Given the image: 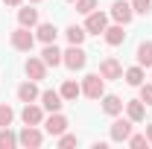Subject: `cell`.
Segmentation results:
<instances>
[{
	"mask_svg": "<svg viewBox=\"0 0 152 149\" xmlns=\"http://www.w3.org/2000/svg\"><path fill=\"white\" fill-rule=\"evenodd\" d=\"M82 93H85L88 99H102V93H105V79L99 73H88L82 79Z\"/></svg>",
	"mask_w": 152,
	"mask_h": 149,
	"instance_id": "2",
	"label": "cell"
},
{
	"mask_svg": "<svg viewBox=\"0 0 152 149\" xmlns=\"http://www.w3.org/2000/svg\"><path fill=\"white\" fill-rule=\"evenodd\" d=\"M140 99H143L146 105H152V82H143V85H140Z\"/></svg>",
	"mask_w": 152,
	"mask_h": 149,
	"instance_id": "30",
	"label": "cell"
},
{
	"mask_svg": "<svg viewBox=\"0 0 152 149\" xmlns=\"http://www.w3.org/2000/svg\"><path fill=\"white\" fill-rule=\"evenodd\" d=\"M67 117L61 111H50V117H44V131L50 134V137H58V134H64L67 131Z\"/></svg>",
	"mask_w": 152,
	"mask_h": 149,
	"instance_id": "5",
	"label": "cell"
},
{
	"mask_svg": "<svg viewBox=\"0 0 152 149\" xmlns=\"http://www.w3.org/2000/svg\"><path fill=\"white\" fill-rule=\"evenodd\" d=\"M41 58H44V64H47V67H58V64H61V50H58L56 44H44Z\"/></svg>",
	"mask_w": 152,
	"mask_h": 149,
	"instance_id": "18",
	"label": "cell"
},
{
	"mask_svg": "<svg viewBox=\"0 0 152 149\" xmlns=\"http://www.w3.org/2000/svg\"><path fill=\"white\" fill-rule=\"evenodd\" d=\"M102 38H105V44H108V47H120V44L126 41V32H123V23H114V26H105Z\"/></svg>",
	"mask_w": 152,
	"mask_h": 149,
	"instance_id": "15",
	"label": "cell"
},
{
	"mask_svg": "<svg viewBox=\"0 0 152 149\" xmlns=\"http://www.w3.org/2000/svg\"><path fill=\"white\" fill-rule=\"evenodd\" d=\"M67 3H76V0H67Z\"/></svg>",
	"mask_w": 152,
	"mask_h": 149,
	"instance_id": "34",
	"label": "cell"
},
{
	"mask_svg": "<svg viewBox=\"0 0 152 149\" xmlns=\"http://www.w3.org/2000/svg\"><path fill=\"white\" fill-rule=\"evenodd\" d=\"M61 64L70 67V70H82L88 64V53L82 50V44H70L64 53H61Z\"/></svg>",
	"mask_w": 152,
	"mask_h": 149,
	"instance_id": "1",
	"label": "cell"
},
{
	"mask_svg": "<svg viewBox=\"0 0 152 149\" xmlns=\"http://www.w3.org/2000/svg\"><path fill=\"white\" fill-rule=\"evenodd\" d=\"M3 3H6V6H20L23 0H3Z\"/></svg>",
	"mask_w": 152,
	"mask_h": 149,
	"instance_id": "32",
	"label": "cell"
},
{
	"mask_svg": "<svg viewBox=\"0 0 152 149\" xmlns=\"http://www.w3.org/2000/svg\"><path fill=\"white\" fill-rule=\"evenodd\" d=\"M123 79H126V85L140 88V85L146 82V73H143V67H140V64H134V67H129V70H123Z\"/></svg>",
	"mask_w": 152,
	"mask_h": 149,
	"instance_id": "19",
	"label": "cell"
},
{
	"mask_svg": "<svg viewBox=\"0 0 152 149\" xmlns=\"http://www.w3.org/2000/svg\"><path fill=\"white\" fill-rule=\"evenodd\" d=\"M29 3H41V0H29Z\"/></svg>",
	"mask_w": 152,
	"mask_h": 149,
	"instance_id": "33",
	"label": "cell"
},
{
	"mask_svg": "<svg viewBox=\"0 0 152 149\" xmlns=\"http://www.w3.org/2000/svg\"><path fill=\"white\" fill-rule=\"evenodd\" d=\"M85 35H88V32H85V26H76V23H70V26L64 29V38H67L70 44H82Z\"/></svg>",
	"mask_w": 152,
	"mask_h": 149,
	"instance_id": "23",
	"label": "cell"
},
{
	"mask_svg": "<svg viewBox=\"0 0 152 149\" xmlns=\"http://www.w3.org/2000/svg\"><path fill=\"white\" fill-rule=\"evenodd\" d=\"M143 134H146V140L152 143V123H146V131H143Z\"/></svg>",
	"mask_w": 152,
	"mask_h": 149,
	"instance_id": "31",
	"label": "cell"
},
{
	"mask_svg": "<svg viewBox=\"0 0 152 149\" xmlns=\"http://www.w3.org/2000/svg\"><path fill=\"white\" fill-rule=\"evenodd\" d=\"M38 96V85H35V79H26V82H20L18 85V99L20 102H35Z\"/></svg>",
	"mask_w": 152,
	"mask_h": 149,
	"instance_id": "14",
	"label": "cell"
},
{
	"mask_svg": "<svg viewBox=\"0 0 152 149\" xmlns=\"http://www.w3.org/2000/svg\"><path fill=\"white\" fill-rule=\"evenodd\" d=\"M56 35H58L56 23H38V29H35V38L41 41V44H56Z\"/></svg>",
	"mask_w": 152,
	"mask_h": 149,
	"instance_id": "17",
	"label": "cell"
},
{
	"mask_svg": "<svg viewBox=\"0 0 152 149\" xmlns=\"http://www.w3.org/2000/svg\"><path fill=\"white\" fill-rule=\"evenodd\" d=\"M126 114H129L132 123H140L146 117V102L143 99H126Z\"/></svg>",
	"mask_w": 152,
	"mask_h": 149,
	"instance_id": "16",
	"label": "cell"
},
{
	"mask_svg": "<svg viewBox=\"0 0 152 149\" xmlns=\"http://www.w3.org/2000/svg\"><path fill=\"white\" fill-rule=\"evenodd\" d=\"M20 120H23V126H41V123H44V105H35V102H23Z\"/></svg>",
	"mask_w": 152,
	"mask_h": 149,
	"instance_id": "8",
	"label": "cell"
},
{
	"mask_svg": "<svg viewBox=\"0 0 152 149\" xmlns=\"http://www.w3.org/2000/svg\"><path fill=\"white\" fill-rule=\"evenodd\" d=\"M12 120H15V111H12V105H6V102H0V129H6V126H12Z\"/></svg>",
	"mask_w": 152,
	"mask_h": 149,
	"instance_id": "25",
	"label": "cell"
},
{
	"mask_svg": "<svg viewBox=\"0 0 152 149\" xmlns=\"http://www.w3.org/2000/svg\"><path fill=\"white\" fill-rule=\"evenodd\" d=\"M15 146H18V134L9 129V126L0 129V149H15Z\"/></svg>",
	"mask_w": 152,
	"mask_h": 149,
	"instance_id": "24",
	"label": "cell"
},
{
	"mask_svg": "<svg viewBox=\"0 0 152 149\" xmlns=\"http://www.w3.org/2000/svg\"><path fill=\"white\" fill-rule=\"evenodd\" d=\"M134 56H137L140 67H152V41H140L137 50H134Z\"/></svg>",
	"mask_w": 152,
	"mask_h": 149,
	"instance_id": "21",
	"label": "cell"
},
{
	"mask_svg": "<svg viewBox=\"0 0 152 149\" xmlns=\"http://www.w3.org/2000/svg\"><path fill=\"white\" fill-rule=\"evenodd\" d=\"M105 26H108V15H102V12H96V9L91 15H85V32H88V35H102Z\"/></svg>",
	"mask_w": 152,
	"mask_h": 149,
	"instance_id": "7",
	"label": "cell"
},
{
	"mask_svg": "<svg viewBox=\"0 0 152 149\" xmlns=\"http://www.w3.org/2000/svg\"><path fill=\"white\" fill-rule=\"evenodd\" d=\"M18 23L20 26H38V9H32V6H26V9H18Z\"/></svg>",
	"mask_w": 152,
	"mask_h": 149,
	"instance_id": "22",
	"label": "cell"
},
{
	"mask_svg": "<svg viewBox=\"0 0 152 149\" xmlns=\"http://www.w3.org/2000/svg\"><path fill=\"white\" fill-rule=\"evenodd\" d=\"M23 70H26L29 79H35V82L47 79V64H44V58H41V56H29V58H26V64H23Z\"/></svg>",
	"mask_w": 152,
	"mask_h": 149,
	"instance_id": "10",
	"label": "cell"
},
{
	"mask_svg": "<svg viewBox=\"0 0 152 149\" xmlns=\"http://www.w3.org/2000/svg\"><path fill=\"white\" fill-rule=\"evenodd\" d=\"M99 76H102V79H123V64L114 56L102 58V61H99Z\"/></svg>",
	"mask_w": 152,
	"mask_h": 149,
	"instance_id": "11",
	"label": "cell"
},
{
	"mask_svg": "<svg viewBox=\"0 0 152 149\" xmlns=\"http://www.w3.org/2000/svg\"><path fill=\"white\" fill-rule=\"evenodd\" d=\"M132 9H134V15H149L152 0H132Z\"/></svg>",
	"mask_w": 152,
	"mask_h": 149,
	"instance_id": "26",
	"label": "cell"
},
{
	"mask_svg": "<svg viewBox=\"0 0 152 149\" xmlns=\"http://www.w3.org/2000/svg\"><path fill=\"white\" fill-rule=\"evenodd\" d=\"M44 143V131L38 126H23L18 134V146H26V149H38Z\"/></svg>",
	"mask_w": 152,
	"mask_h": 149,
	"instance_id": "6",
	"label": "cell"
},
{
	"mask_svg": "<svg viewBox=\"0 0 152 149\" xmlns=\"http://www.w3.org/2000/svg\"><path fill=\"white\" fill-rule=\"evenodd\" d=\"M38 99H41L44 111H61V105H64V96H61L58 91H44Z\"/></svg>",
	"mask_w": 152,
	"mask_h": 149,
	"instance_id": "13",
	"label": "cell"
},
{
	"mask_svg": "<svg viewBox=\"0 0 152 149\" xmlns=\"http://www.w3.org/2000/svg\"><path fill=\"white\" fill-rule=\"evenodd\" d=\"M126 108V102L117 96V93H102V111L108 114V117H117V114H123Z\"/></svg>",
	"mask_w": 152,
	"mask_h": 149,
	"instance_id": "12",
	"label": "cell"
},
{
	"mask_svg": "<svg viewBox=\"0 0 152 149\" xmlns=\"http://www.w3.org/2000/svg\"><path fill=\"white\" fill-rule=\"evenodd\" d=\"M76 143H79V137H76V134H67V131H64V134H58V146H61V149H70V146H76Z\"/></svg>",
	"mask_w": 152,
	"mask_h": 149,
	"instance_id": "29",
	"label": "cell"
},
{
	"mask_svg": "<svg viewBox=\"0 0 152 149\" xmlns=\"http://www.w3.org/2000/svg\"><path fill=\"white\" fill-rule=\"evenodd\" d=\"M58 93L64 96V102H76V96L82 93V85L73 82V79H64V82H61V88H58Z\"/></svg>",
	"mask_w": 152,
	"mask_h": 149,
	"instance_id": "20",
	"label": "cell"
},
{
	"mask_svg": "<svg viewBox=\"0 0 152 149\" xmlns=\"http://www.w3.org/2000/svg\"><path fill=\"white\" fill-rule=\"evenodd\" d=\"M96 9V0H76V12L79 15H91Z\"/></svg>",
	"mask_w": 152,
	"mask_h": 149,
	"instance_id": "27",
	"label": "cell"
},
{
	"mask_svg": "<svg viewBox=\"0 0 152 149\" xmlns=\"http://www.w3.org/2000/svg\"><path fill=\"white\" fill-rule=\"evenodd\" d=\"M132 129H134V123L129 120V117H117V120L111 123V129H108V137H111L114 143H126L129 134H132Z\"/></svg>",
	"mask_w": 152,
	"mask_h": 149,
	"instance_id": "4",
	"label": "cell"
},
{
	"mask_svg": "<svg viewBox=\"0 0 152 149\" xmlns=\"http://www.w3.org/2000/svg\"><path fill=\"white\" fill-rule=\"evenodd\" d=\"M9 44H12L15 50H20V53H29V50H32V44H35V35L29 32V26H18V29H12Z\"/></svg>",
	"mask_w": 152,
	"mask_h": 149,
	"instance_id": "3",
	"label": "cell"
},
{
	"mask_svg": "<svg viewBox=\"0 0 152 149\" xmlns=\"http://www.w3.org/2000/svg\"><path fill=\"white\" fill-rule=\"evenodd\" d=\"M126 143H129V146H132V149H143V146H146V143H149V140H146V134H134V131H132Z\"/></svg>",
	"mask_w": 152,
	"mask_h": 149,
	"instance_id": "28",
	"label": "cell"
},
{
	"mask_svg": "<svg viewBox=\"0 0 152 149\" xmlns=\"http://www.w3.org/2000/svg\"><path fill=\"white\" fill-rule=\"evenodd\" d=\"M111 18L117 20V23H123V26H126V23L134 18L132 3H129V0H114V3H111Z\"/></svg>",
	"mask_w": 152,
	"mask_h": 149,
	"instance_id": "9",
	"label": "cell"
}]
</instances>
